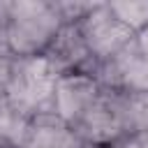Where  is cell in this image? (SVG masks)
I'll use <instances>...</instances> for the list:
<instances>
[{
  "label": "cell",
  "instance_id": "8992f818",
  "mask_svg": "<svg viewBox=\"0 0 148 148\" xmlns=\"http://www.w3.org/2000/svg\"><path fill=\"white\" fill-rule=\"evenodd\" d=\"M99 92L102 83L95 79V74L88 72L60 74L53 90V113L74 127V123L90 109V104L99 97Z\"/></svg>",
  "mask_w": 148,
  "mask_h": 148
},
{
  "label": "cell",
  "instance_id": "6da1fadb",
  "mask_svg": "<svg viewBox=\"0 0 148 148\" xmlns=\"http://www.w3.org/2000/svg\"><path fill=\"white\" fill-rule=\"evenodd\" d=\"M62 25L56 0H9L12 58L44 56Z\"/></svg>",
  "mask_w": 148,
  "mask_h": 148
},
{
  "label": "cell",
  "instance_id": "52a82bcc",
  "mask_svg": "<svg viewBox=\"0 0 148 148\" xmlns=\"http://www.w3.org/2000/svg\"><path fill=\"white\" fill-rule=\"evenodd\" d=\"M44 58L51 62V67L58 74H69V72H88L95 74L97 62L92 60L81 30L76 23H65L60 28V32L56 35V39L51 42V46L46 49Z\"/></svg>",
  "mask_w": 148,
  "mask_h": 148
},
{
  "label": "cell",
  "instance_id": "9a60e30c",
  "mask_svg": "<svg viewBox=\"0 0 148 148\" xmlns=\"http://www.w3.org/2000/svg\"><path fill=\"white\" fill-rule=\"evenodd\" d=\"M0 148H21V146H0Z\"/></svg>",
  "mask_w": 148,
  "mask_h": 148
},
{
  "label": "cell",
  "instance_id": "4fadbf2b",
  "mask_svg": "<svg viewBox=\"0 0 148 148\" xmlns=\"http://www.w3.org/2000/svg\"><path fill=\"white\" fill-rule=\"evenodd\" d=\"M134 42H136V46H139V49L148 56V25H146V28H143L136 37H134Z\"/></svg>",
  "mask_w": 148,
  "mask_h": 148
},
{
  "label": "cell",
  "instance_id": "7a4b0ae2",
  "mask_svg": "<svg viewBox=\"0 0 148 148\" xmlns=\"http://www.w3.org/2000/svg\"><path fill=\"white\" fill-rule=\"evenodd\" d=\"M58 76L60 74L44 56L12 58L2 97L28 118L44 111H53V90Z\"/></svg>",
  "mask_w": 148,
  "mask_h": 148
},
{
  "label": "cell",
  "instance_id": "8fae6325",
  "mask_svg": "<svg viewBox=\"0 0 148 148\" xmlns=\"http://www.w3.org/2000/svg\"><path fill=\"white\" fill-rule=\"evenodd\" d=\"M0 58L12 60V51H9V0H0Z\"/></svg>",
  "mask_w": 148,
  "mask_h": 148
},
{
  "label": "cell",
  "instance_id": "5bb4252c",
  "mask_svg": "<svg viewBox=\"0 0 148 148\" xmlns=\"http://www.w3.org/2000/svg\"><path fill=\"white\" fill-rule=\"evenodd\" d=\"M83 148H116V146H83Z\"/></svg>",
  "mask_w": 148,
  "mask_h": 148
},
{
  "label": "cell",
  "instance_id": "ba28073f",
  "mask_svg": "<svg viewBox=\"0 0 148 148\" xmlns=\"http://www.w3.org/2000/svg\"><path fill=\"white\" fill-rule=\"evenodd\" d=\"M18 146L21 148H83L86 143L79 139L74 127L67 125L60 116H56L53 111H44L30 118Z\"/></svg>",
  "mask_w": 148,
  "mask_h": 148
},
{
  "label": "cell",
  "instance_id": "30bf717a",
  "mask_svg": "<svg viewBox=\"0 0 148 148\" xmlns=\"http://www.w3.org/2000/svg\"><path fill=\"white\" fill-rule=\"evenodd\" d=\"M58 12L65 23H79L97 2H81V0H56Z\"/></svg>",
  "mask_w": 148,
  "mask_h": 148
},
{
  "label": "cell",
  "instance_id": "2e32d148",
  "mask_svg": "<svg viewBox=\"0 0 148 148\" xmlns=\"http://www.w3.org/2000/svg\"><path fill=\"white\" fill-rule=\"evenodd\" d=\"M0 146H5V143H2V139H0Z\"/></svg>",
  "mask_w": 148,
  "mask_h": 148
},
{
  "label": "cell",
  "instance_id": "7c38bea8",
  "mask_svg": "<svg viewBox=\"0 0 148 148\" xmlns=\"http://www.w3.org/2000/svg\"><path fill=\"white\" fill-rule=\"evenodd\" d=\"M116 148H148V130L123 136V139L116 143Z\"/></svg>",
  "mask_w": 148,
  "mask_h": 148
},
{
  "label": "cell",
  "instance_id": "9c48e42d",
  "mask_svg": "<svg viewBox=\"0 0 148 148\" xmlns=\"http://www.w3.org/2000/svg\"><path fill=\"white\" fill-rule=\"evenodd\" d=\"M109 9L127 30L134 32V37L148 25V0H141V2H109Z\"/></svg>",
  "mask_w": 148,
  "mask_h": 148
},
{
  "label": "cell",
  "instance_id": "277c9868",
  "mask_svg": "<svg viewBox=\"0 0 148 148\" xmlns=\"http://www.w3.org/2000/svg\"><path fill=\"white\" fill-rule=\"evenodd\" d=\"M74 132L86 146H116L123 136H127L118 92L102 88L99 97L74 123Z\"/></svg>",
  "mask_w": 148,
  "mask_h": 148
},
{
  "label": "cell",
  "instance_id": "3957f363",
  "mask_svg": "<svg viewBox=\"0 0 148 148\" xmlns=\"http://www.w3.org/2000/svg\"><path fill=\"white\" fill-rule=\"evenodd\" d=\"M81 37L97 65L106 62L125 46L134 42V32L127 30L109 9V2H97L79 23Z\"/></svg>",
  "mask_w": 148,
  "mask_h": 148
},
{
  "label": "cell",
  "instance_id": "5b68a950",
  "mask_svg": "<svg viewBox=\"0 0 148 148\" xmlns=\"http://www.w3.org/2000/svg\"><path fill=\"white\" fill-rule=\"evenodd\" d=\"M95 79L102 88L125 95H148V56L132 42L120 53L97 65Z\"/></svg>",
  "mask_w": 148,
  "mask_h": 148
}]
</instances>
